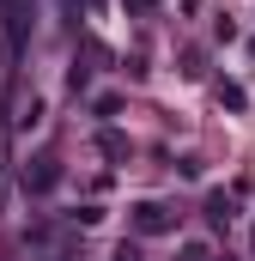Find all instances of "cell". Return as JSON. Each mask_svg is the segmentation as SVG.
I'll return each mask as SVG.
<instances>
[{"mask_svg":"<svg viewBox=\"0 0 255 261\" xmlns=\"http://www.w3.org/2000/svg\"><path fill=\"white\" fill-rule=\"evenodd\" d=\"M207 219H213V225H231V200L213 195V200H207Z\"/></svg>","mask_w":255,"mask_h":261,"instance_id":"3957f363","label":"cell"},{"mask_svg":"<svg viewBox=\"0 0 255 261\" xmlns=\"http://www.w3.org/2000/svg\"><path fill=\"white\" fill-rule=\"evenodd\" d=\"M49 182H55V164H37V170H24V189H37V195H43Z\"/></svg>","mask_w":255,"mask_h":261,"instance_id":"7a4b0ae2","label":"cell"},{"mask_svg":"<svg viewBox=\"0 0 255 261\" xmlns=\"http://www.w3.org/2000/svg\"><path fill=\"white\" fill-rule=\"evenodd\" d=\"M128 6H140V12H146V6H158V0H128Z\"/></svg>","mask_w":255,"mask_h":261,"instance_id":"277c9868","label":"cell"},{"mask_svg":"<svg viewBox=\"0 0 255 261\" xmlns=\"http://www.w3.org/2000/svg\"><path fill=\"white\" fill-rule=\"evenodd\" d=\"M176 219H170V206H158V200H146V206H134V231H146V237H158V231H170Z\"/></svg>","mask_w":255,"mask_h":261,"instance_id":"6da1fadb","label":"cell"}]
</instances>
